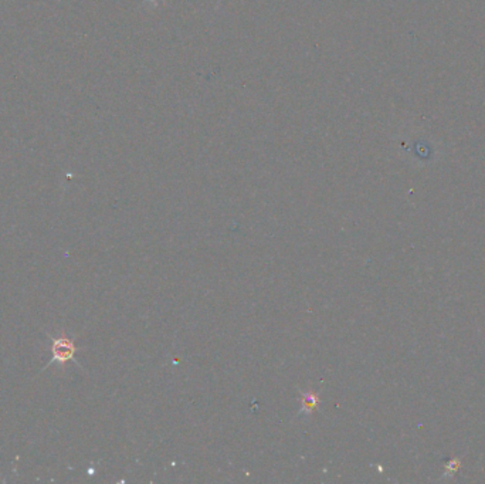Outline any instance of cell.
<instances>
[{
  "instance_id": "obj_1",
  "label": "cell",
  "mask_w": 485,
  "mask_h": 484,
  "mask_svg": "<svg viewBox=\"0 0 485 484\" xmlns=\"http://www.w3.org/2000/svg\"><path fill=\"white\" fill-rule=\"evenodd\" d=\"M52 352H53L52 362H58L64 365L74 358L77 346L74 340L65 336L52 337Z\"/></svg>"
},
{
  "instance_id": "obj_2",
  "label": "cell",
  "mask_w": 485,
  "mask_h": 484,
  "mask_svg": "<svg viewBox=\"0 0 485 484\" xmlns=\"http://www.w3.org/2000/svg\"><path fill=\"white\" fill-rule=\"evenodd\" d=\"M319 406V399L314 392H308L302 396V412L314 413Z\"/></svg>"
}]
</instances>
